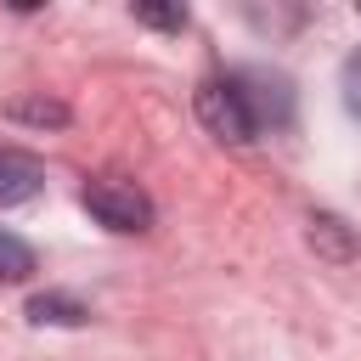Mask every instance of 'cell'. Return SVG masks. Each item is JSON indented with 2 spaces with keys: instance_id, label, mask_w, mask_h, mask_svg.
<instances>
[{
  "instance_id": "obj_5",
  "label": "cell",
  "mask_w": 361,
  "mask_h": 361,
  "mask_svg": "<svg viewBox=\"0 0 361 361\" xmlns=\"http://www.w3.org/2000/svg\"><path fill=\"white\" fill-rule=\"evenodd\" d=\"M28 322H56V327H79V322H90V310H85L79 299H68V293H34V299H28Z\"/></svg>"
},
{
  "instance_id": "obj_8",
  "label": "cell",
  "mask_w": 361,
  "mask_h": 361,
  "mask_svg": "<svg viewBox=\"0 0 361 361\" xmlns=\"http://www.w3.org/2000/svg\"><path fill=\"white\" fill-rule=\"evenodd\" d=\"M11 113H17V118H28V124H68V107H62V102H45V96L11 102Z\"/></svg>"
},
{
  "instance_id": "obj_7",
  "label": "cell",
  "mask_w": 361,
  "mask_h": 361,
  "mask_svg": "<svg viewBox=\"0 0 361 361\" xmlns=\"http://www.w3.org/2000/svg\"><path fill=\"white\" fill-rule=\"evenodd\" d=\"M310 243L327 248L333 259H350V231H344V220H333V214H316V220H310Z\"/></svg>"
},
{
  "instance_id": "obj_10",
  "label": "cell",
  "mask_w": 361,
  "mask_h": 361,
  "mask_svg": "<svg viewBox=\"0 0 361 361\" xmlns=\"http://www.w3.org/2000/svg\"><path fill=\"white\" fill-rule=\"evenodd\" d=\"M344 107H350V113L361 118V51H355V56L344 62Z\"/></svg>"
},
{
  "instance_id": "obj_2",
  "label": "cell",
  "mask_w": 361,
  "mask_h": 361,
  "mask_svg": "<svg viewBox=\"0 0 361 361\" xmlns=\"http://www.w3.org/2000/svg\"><path fill=\"white\" fill-rule=\"evenodd\" d=\"M197 118H203V130L220 135V141H254V135H259V130H254V113H248V102H243V90H237L231 73L197 85Z\"/></svg>"
},
{
  "instance_id": "obj_1",
  "label": "cell",
  "mask_w": 361,
  "mask_h": 361,
  "mask_svg": "<svg viewBox=\"0 0 361 361\" xmlns=\"http://www.w3.org/2000/svg\"><path fill=\"white\" fill-rule=\"evenodd\" d=\"M79 203H85L90 220L107 226V231H147V226H152V197H147L135 180H124V175H96V180H85Z\"/></svg>"
},
{
  "instance_id": "obj_9",
  "label": "cell",
  "mask_w": 361,
  "mask_h": 361,
  "mask_svg": "<svg viewBox=\"0 0 361 361\" xmlns=\"http://www.w3.org/2000/svg\"><path fill=\"white\" fill-rule=\"evenodd\" d=\"M135 23H147V28H169V34H180V28H186V11H175V6H135Z\"/></svg>"
},
{
  "instance_id": "obj_6",
  "label": "cell",
  "mask_w": 361,
  "mask_h": 361,
  "mask_svg": "<svg viewBox=\"0 0 361 361\" xmlns=\"http://www.w3.org/2000/svg\"><path fill=\"white\" fill-rule=\"evenodd\" d=\"M23 276H34V248L0 226V282H23Z\"/></svg>"
},
{
  "instance_id": "obj_4",
  "label": "cell",
  "mask_w": 361,
  "mask_h": 361,
  "mask_svg": "<svg viewBox=\"0 0 361 361\" xmlns=\"http://www.w3.org/2000/svg\"><path fill=\"white\" fill-rule=\"evenodd\" d=\"M39 186H45V164L23 147H0V209L28 203Z\"/></svg>"
},
{
  "instance_id": "obj_3",
  "label": "cell",
  "mask_w": 361,
  "mask_h": 361,
  "mask_svg": "<svg viewBox=\"0 0 361 361\" xmlns=\"http://www.w3.org/2000/svg\"><path fill=\"white\" fill-rule=\"evenodd\" d=\"M231 79H237V90H243V102H248V113H254V130H265V124H288V118H293V90H288L282 73L243 68V73H231Z\"/></svg>"
}]
</instances>
